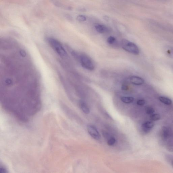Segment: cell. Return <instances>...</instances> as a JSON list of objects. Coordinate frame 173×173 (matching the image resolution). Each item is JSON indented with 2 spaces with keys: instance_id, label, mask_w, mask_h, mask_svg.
<instances>
[{
  "instance_id": "1",
  "label": "cell",
  "mask_w": 173,
  "mask_h": 173,
  "mask_svg": "<svg viewBox=\"0 0 173 173\" xmlns=\"http://www.w3.org/2000/svg\"><path fill=\"white\" fill-rule=\"evenodd\" d=\"M47 40L51 48L60 57L62 58L66 57L67 55L65 49L59 41L55 38L50 37L47 38Z\"/></svg>"
},
{
  "instance_id": "2",
  "label": "cell",
  "mask_w": 173,
  "mask_h": 173,
  "mask_svg": "<svg viewBox=\"0 0 173 173\" xmlns=\"http://www.w3.org/2000/svg\"><path fill=\"white\" fill-rule=\"evenodd\" d=\"M122 48L127 52L134 55H138L140 53V50L136 45L126 39H123L121 41Z\"/></svg>"
},
{
  "instance_id": "3",
  "label": "cell",
  "mask_w": 173,
  "mask_h": 173,
  "mask_svg": "<svg viewBox=\"0 0 173 173\" xmlns=\"http://www.w3.org/2000/svg\"><path fill=\"white\" fill-rule=\"evenodd\" d=\"M81 65L83 68L89 70H93L94 69L93 63L87 56L82 55L80 57Z\"/></svg>"
},
{
  "instance_id": "4",
  "label": "cell",
  "mask_w": 173,
  "mask_h": 173,
  "mask_svg": "<svg viewBox=\"0 0 173 173\" xmlns=\"http://www.w3.org/2000/svg\"><path fill=\"white\" fill-rule=\"evenodd\" d=\"M87 129L90 135L93 139L96 140H98L100 139V135L94 126L88 125L87 126Z\"/></svg>"
},
{
  "instance_id": "5",
  "label": "cell",
  "mask_w": 173,
  "mask_h": 173,
  "mask_svg": "<svg viewBox=\"0 0 173 173\" xmlns=\"http://www.w3.org/2000/svg\"><path fill=\"white\" fill-rule=\"evenodd\" d=\"M52 3L58 7L64 9H70L71 7L67 4V3L64 0H51Z\"/></svg>"
},
{
  "instance_id": "6",
  "label": "cell",
  "mask_w": 173,
  "mask_h": 173,
  "mask_svg": "<svg viewBox=\"0 0 173 173\" xmlns=\"http://www.w3.org/2000/svg\"><path fill=\"white\" fill-rule=\"evenodd\" d=\"M154 125V123L152 121H147L142 125V130L145 133H148L151 131Z\"/></svg>"
},
{
  "instance_id": "7",
  "label": "cell",
  "mask_w": 173,
  "mask_h": 173,
  "mask_svg": "<svg viewBox=\"0 0 173 173\" xmlns=\"http://www.w3.org/2000/svg\"><path fill=\"white\" fill-rule=\"evenodd\" d=\"M130 82L135 85H142L145 83L142 78L137 76H132L130 78Z\"/></svg>"
},
{
  "instance_id": "8",
  "label": "cell",
  "mask_w": 173,
  "mask_h": 173,
  "mask_svg": "<svg viewBox=\"0 0 173 173\" xmlns=\"http://www.w3.org/2000/svg\"><path fill=\"white\" fill-rule=\"evenodd\" d=\"M95 28L96 31L100 33H104L108 31V29L107 27L102 24H95Z\"/></svg>"
},
{
  "instance_id": "9",
  "label": "cell",
  "mask_w": 173,
  "mask_h": 173,
  "mask_svg": "<svg viewBox=\"0 0 173 173\" xmlns=\"http://www.w3.org/2000/svg\"><path fill=\"white\" fill-rule=\"evenodd\" d=\"M80 106L81 109L84 113L87 114L90 113L89 108L86 103L83 101H80Z\"/></svg>"
},
{
  "instance_id": "10",
  "label": "cell",
  "mask_w": 173,
  "mask_h": 173,
  "mask_svg": "<svg viewBox=\"0 0 173 173\" xmlns=\"http://www.w3.org/2000/svg\"><path fill=\"white\" fill-rule=\"evenodd\" d=\"M170 131L169 128L166 127H164L162 128V135L164 139H167L170 135Z\"/></svg>"
},
{
  "instance_id": "11",
  "label": "cell",
  "mask_w": 173,
  "mask_h": 173,
  "mask_svg": "<svg viewBox=\"0 0 173 173\" xmlns=\"http://www.w3.org/2000/svg\"><path fill=\"white\" fill-rule=\"evenodd\" d=\"M121 100L122 102L125 104H131L134 102V98L130 96H124L121 98Z\"/></svg>"
},
{
  "instance_id": "12",
  "label": "cell",
  "mask_w": 173,
  "mask_h": 173,
  "mask_svg": "<svg viewBox=\"0 0 173 173\" xmlns=\"http://www.w3.org/2000/svg\"><path fill=\"white\" fill-rule=\"evenodd\" d=\"M159 99L161 102L166 105H170L172 103V100L170 99L163 96L159 97Z\"/></svg>"
},
{
  "instance_id": "13",
  "label": "cell",
  "mask_w": 173,
  "mask_h": 173,
  "mask_svg": "<svg viewBox=\"0 0 173 173\" xmlns=\"http://www.w3.org/2000/svg\"><path fill=\"white\" fill-rule=\"evenodd\" d=\"M150 118L152 121H156L160 120L161 116L159 114H152L150 116Z\"/></svg>"
},
{
  "instance_id": "14",
  "label": "cell",
  "mask_w": 173,
  "mask_h": 173,
  "mask_svg": "<svg viewBox=\"0 0 173 173\" xmlns=\"http://www.w3.org/2000/svg\"><path fill=\"white\" fill-rule=\"evenodd\" d=\"M145 111L146 113L149 115L153 114L155 111L154 109L153 108L150 107H148L146 108Z\"/></svg>"
},
{
  "instance_id": "15",
  "label": "cell",
  "mask_w": 173,
  "mask_h": 173,
  "mask_svg": "<svg viewBox=\"0 0 173 173\" xmlns=\"http://www.w3.org/2000/svg\"><path fill=\"white\" fill-rule=\"evenodd\" d=\"M116 41V39L113 36H110L108 38L107 42L109 44H112L114 43Z\"/></svg>"
},
{
  "instance_id": "16",
  "label": "cell",
  "mask_w": 173,
  "mask_h": 173,
  "mask_svg": "<svg viewBox=\"0 0 173 173\" xmlns=\"http://www.w3.org/2000/svg\"><path fill=\"white\" fill-rule=\"evenodd\" d=\"M76 19L78 21L82 22L86 21V18L84 15H80L78 16L76 18Z\"/></svg>"
},
{
  "instance_id": "17",
  "label": "cell",
  "mask_w": 173,
  "mask_h": 173,
  "mask_svg": "<svg viewBox=\"0 0 173 173\" xmlns=\"http://www.w3.org/2000/svg\"><path fill=\"white\" fill-rule=\"evenodd\" d=\"M116 140L114 137H112L110 138L108 141V145L109 146H113L116 143Z\"/></svg>"
},
{
  "instance_id": "18",
  "label": "cell",
  "mask_w": 173,
  "mask_h": 173,
  "mask_svg": "<svg viewBox=\"0 0 173 173\" xmlns=\"http://www.w3.org/2000/svg\"><path fill=\"white\" fill-rule=\"evenodd\" d=\"M137 105H140V106H142L145 104V101L143 100H140L137 101Z\"/></svg>"
},
{
  "instance_id": "19",
  "label": "cell",
  "mask_w": 173,
  "mask_h": 173,
  "mask_svg": "<svg viewBox=\"0 0 173 173\" xmlns=\"http://www.w3.org/2000/svg\"><path fill=\"white\" fill-rule=\"evenodd\" d=\"M7 172V170H6L3 166H1L0 167V173H6Z\"/></svg>"
},
{
  "instance_id": "20",
  "label": "cell",
  "mask_w": 173,
  "mask_h": 173,
  "mask_svg": "<svg viewBox=\"0 0 173 173\" xmlns=\"http://www.w3.org/2000/svg\"><path fill=\"white\" fill-rule=\"evenodd\" d=\"M121 89L123 90H127L129 89V87L127 85H123L121 87Z\"/></svg>"
},
{
  "instance_id": "21",
  "label": "cell",
  "mask_w": 173,
  "mask_h": 173,
  "mask_svg": "<svg viewBox=\"0 0 173 173\" xmlns=\"http://www.w3.org/2000/svg\"><path fill=\"white\" fill-rule=\"evenodd\" d=\"M172 165H173V162H172Z\"/></svg>"
}]
</instances>
